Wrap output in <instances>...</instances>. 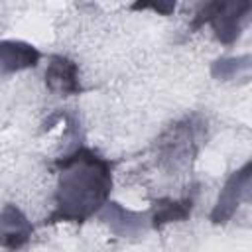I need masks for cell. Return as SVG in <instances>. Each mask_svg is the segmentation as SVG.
Instances as JSON below:
<instances>
[{
  "instance_id": "1",
  "label": "cell",
  "mask_w": 252,
  "mask_h": 252,
  "mask_svg": "<svg viewBox=\"0 0 252 252\" xmlns=\"http://www.w3.org/2000/svg\"><path fill=\"white\" fill-rule=\"evenodd\" d=\"M59 181L55 191V209L47 222H85L98 215L108 203L112 189V163L94 150L79 146L55 161Z\"/></svg>"
},
{
  "instance_id": "2",
  "label": "cell",
  "mask_w": 252,
  "mask_h": 252,
  "mask_svg": "<svg viewBox=\"0 0 252 252\" xmlns=\"http://www.w3.org/2000/svg\"><path fill=\"white\" fill-rule=\"evenodd\" d=\"M250 14V2H209L201 8L197 18L193 20V28H201L205 22L211 24L215 37L224 43L232 45L244 28V22Z\"/></svg>"
},
{
  "instance_id": "3",
  "label": "cell",
  "mask_w": 252,
  "mask_h": 252,
  "mask_svg": "<svg viewBox=\"0 0 252 252\" xmlns=\"http://www.w3.org/2000/svg\"><path fill=\"white\" fill-rule=\"evenodd\" d=\"M250 171H252V165L248 161L238 171L230 173V177L226 179V183L222 185V189L219 193L215 209L211 211V220L215 224H224L234 215L238 205L248 199V195H250Z\"/></svg>"
},
{
  "instance_id": "4",
  "label": "cell",
  "mask_w": 252,
  "mask_h": 252,
  "mask_svg": "<svg viewBox=\"0 0 252 252\" xmlns=\"http://www.w3.org/2000/svg\"><path fill=\"white\" fill-rule=\"evenodd\" d=\"M104 224H108V228L122 236V238H130V236H140L146 226L150 224V213H134L130 209H124L120 203L108 201L96 215Z\"/></svg>"
},
{
  "instance_id": "5",
  "label": "cell",
  "mask_w": 252,
  "mask_h": 252,
  "mask_svg": "<svg viewBox=\"0 0 252 252\" xmlns=\"http://www.w3.org/2000/svg\"><path fill=\"white\" fill-rule=\"evenodd\" d=\"M45 85L51 93L61 96L79 94L83 87H81L77 63L65 55H51L45 69Z\"/></svg>"
},
{
  "instance_id": "6",
  "label": "cell",
  "mask_w": 252,
  "mask_h": 252,
  "mask_svg": "<svg viewBox=\"0 0 252 252\" xmlns=\"http://www.w3.org/2000/svg\"><path fill=\"white\" fill-rule=\"evenodd\" d=\"M201 124H193V118H185V122L175 124L169 128V132L161 138V154L167 159H173L175 163L183 161L185 158L193 156L197 152V140H199V128Z\"/></svg>"
},
{
  "instance_id": "7",
  "label": "cell",
  "mask_w": 252,
  "mask_h": 252,
  "mask_svg": "<svg viewBox=\"0 0 252 252\" xmlns=\"http://www.w3.org/2000/svg\"><path fill=\"white\" fill-rule=\"evenodd\" d=\"M32 234V222L16 205H6L0 211V248L16 252L30 242Z\"/></svg>"
},
{
  "instance_id": "8",
  "label": "cell",
  "mask_w": 252,
  "mask_h": 252,
  "mask_svg": "<svg viewBox=\"0 0 252 252\" xmlns=\"http://www.w3.org/2000/svg\"><path fill=\"white\" fill-rule=\"evenodd\" d=\"M41 59V53L26 41H0V73H18L33 69Z\"/></svg>"
},
{
  "instance_id": "9",
  "label": "cell",
  "mask_w": 252,
  "mask_h": 252,
  "mask_svg": "<svg viewBox=\"0 0 252 252\" xmlns=\"http://www.w3.org/2000/svg\"><path fill=\"white\" fill-rule=\"evenodd\" d=\"M193 205H195V191H191L183 199H171V197L158 199L154 201V207L150 211V226L161 228L163 224L185 220L191 215Z\"/></svg>"
},
{
  "instance_id": "10",
  "label": "cell",
  "mask_w": 252,
  "mask_h": 252,
  "mask_svg": "<svg viewBox=\"0 0 252 252\" xmlns=\"http://www.w3.org/2000/svg\"><path fill=\"white\" fill-rule=\"evenodd\" d=\"M250 67V57L242 55V57H226V59H219L213 63L211 67V75L219 81H228L238 77V73H248Z\"/></svg>"
},
{
  "instance_id": "11",
  "label": "cell",
  "mask_w": 252,
  "mask_h": 252,
  "mask_svg": "<svg viewBox=\"0 0 252 252\" xmlns=\"http://www.w3.org/2000/svg\"><path fill=\"white\" fill-rule=\"evenodd\" d=\"M134 8H152V10H156V12H161V14H169L173 8H175V4H134Z\"/></svg>"
}]
</instances>
